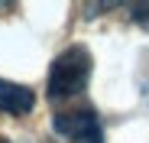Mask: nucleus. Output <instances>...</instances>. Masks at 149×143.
<instances>
[{
	"instance_id": "f257e3e1",
	"label": "nucleus",
	"mask_w": 149,
	"mask_h": 143,
	"mask_svg": "<svg viewBox=\"0 0 149 143\" xmlns=\"http://www.w3.org/2000/svg\"><path fill=\"white\" fill-rule=\"evenodd\" d=\"M91 68H94V59L84 46H68L62 49L52 65H49V78H45V94L49 101H68L74 94H81L91 81Z\"/></svg>"
},
{
	"instance_id": "f03ea898",
	"label": "nucleus",
	"mask_w": 149,
	"mask_h": 143,
	"mask_svg": "<svg viewBox=\"0 0 149 143\" xmlns=\"http://www.w3.org/2000/svg\"><path fill=\"white\" fill-rule=\"evenodd\" d=\"M52 130L68 143H104V127L94 107H74L52 117Z\"/></svg>"
},
{
	"instance_id": "7ed1b4c3",
	"label": "nucleus",
	"mask_w": 149,
	"mask_h": 143,
	"mask_svg": "<svg viewBox=\"0 0 149 143\" xmlns=\"http://www.w3.org/2000/svg\"><path fill=\"white\" fill-rule=\"evenodd\" d=\"M36 107V94L26 85H16L0 78V114H10V117H23Z\"/></svg>"
},
{
	"instance_id": "20e7f679",
	"label": "nucleus",
	"mask_w": 149,
	"mask_h": 143,
	"mask_svg": "<svg viewBox=\"0 0 149 143\" xmlns=\"http://www.w3.org/2000/svg\"><path fill=\"white\" fill-rule=\"evenodd\" d=\"M130 20L136 23V26L149 29V4H133L130 7Z\"/></svg>"
},
{
	"instance_id": "39448f33",
	"label": "nucleus",
	"mask_w": 149,
	"mask_h": 143,
	"mask_svg": "<svg viewBox=\"0 0 149 143\" xmlns=\"http://www.w3.org/2000/svg\"><path fill=\"white\" fill-rule=\"evenodd\" d=\"M0 143H10V140H7V137H0Z\"/></svg>"
}]
</instances>
